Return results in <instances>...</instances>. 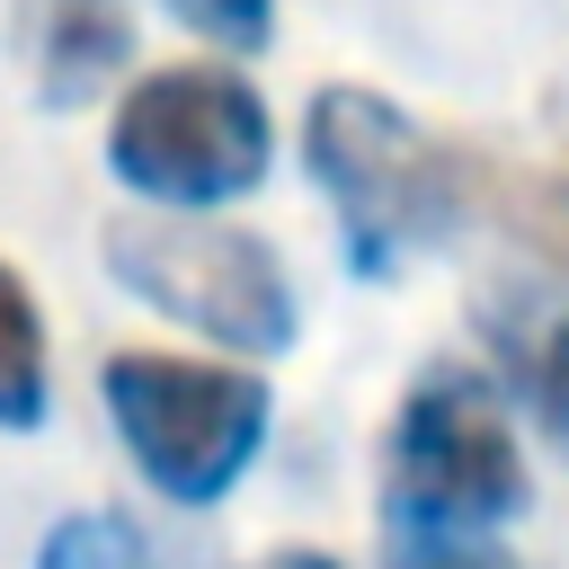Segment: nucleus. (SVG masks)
Segmentation results:
<instances>
[{"label": "nucleus", "mask_w": 569, "mask_h": 569, "mask_svg": "<svg viewBox=\"0 0 569 569\" xmlns=\"http://www.w3.org/2000/svg\"><path fill=\"white\" fill-rule=\"evenodd\" d=\"M302 160H311V178L338 213V249L365 284L445 249L471 204V160L445 133H427L409 107H391L382 89H356V80H329L311 98Z\"/></svg>", "instance_id": "1"}, {"label": "nucleus", "mask_w": 569, "mask_h": 569, "mask_svg": "<svg viewBox=\"0 0 569 569\" xmlns=\"http://www.w3.org/2000/svg\"><path fill=\"white\" fill-rule=\"evenodd\" d=\"M525 498L533 480L507 391L453 356L418 365L382 427V533H507Z\"/></svg>", "instance_id": "2"}, {"label": "nucleus", "mask_w": 569, "mask_h": 569, "mask_svg": "<svg viewBox=\"0 0 569 569\" xmlns=\"http://www.w3.org/2000/svg\"><path fill=\"white\" fill-rule=\"evenodd\" d=\"M98 400L133 453V471L169 507H222L258 445H267V382L249 365H204V356H160V347H116L98 365Z\"/></svg>", "instance_id": "3"}, {"label": "nucleus", "mask_w": 569, "mask_h": 569, "mask_svg": "<svg viewBox=\"0 0 569 569\" xmlns=\"http://www.w3.org/2000/svg\"><path fill=\"white\" fill-rule=\"evenodd\" d=\"M98 258L142 311H160V320H178V329H196L249 365L284 356L302 338L293 276L258 231H231L204 213H116L98 231Z\"/></svg>", "instance_id": "4"}, {"label": "nucleus", "mask_w": 569, "mask_h": 569, "mask_svg": "<svg viewBox=\"0 0 569 569\" xmlns=\"http://www.w3.org/2000/svg\"><path fill=\"white\" fill-rule=\"evenodd\" d=\"M267 160H276L267 98L222 62L142 71L107 124V169L151 213H213V204L249 196L267 178Z\"/></svg>", "instance_id": "5"}, {"label": "nucleus", "mask_w": 569, "mask_h": 569, "mask_svg": "<svg viewBox=\"0 0 569 569\" xmlns=\"http://www.w3.org/2000/svg\"><path fill=\"white\" fill-rule=\"evenodd\" d=\"M480 347H489V373L498 391L533 418V436L569 462V311L533 284H498L480 302Z\"/></svg>", "instance_id": "6"}, {"label": "nucleus", "mask_w": 569, "mask_h": 569, "mask_svg": "<svg viewBox=\"0 0 569 569\" xmlns=\"http://www.w3.org/2000/svg\"><path fill=\"white\" fill-rule=\"evenodd\" d=\"M133 62V9L124 0H36V98L53 116L89 107Z\"/></svg>", "instance_id": "7"}, {"label": "nucleus", "mask_w": 569, "mask_h": 569, "mask_svg": "<svg viewBox=\"0 0 569 569\" xmlns=\"http://www.w3.org/2000/svg\"><path fill=\"white\" fill-rule=\"evenodd\" d=\"M53 409V356H44V311L27 276L0 258V436H36Z\"/></svg>", "instance_id": "8"}, {"label": "nucleus", "mask_w": 569, "mask_h": 569, "mask_svg": "<svg viewBox=\"0 0 569 569\" xmlns=\"http://www.w3.org/2000/svg\"><path fill=\"white\" fill-rule=\"evenodd\" d=\"M498 222L542 276L569 284V178H507L498 187Z\"/></svg>", "instance_id": "9"}, {"label": "nucleus", "mask_w": 569, "mask_h": 569, "mask_svg": "<svg viewBox=\"0 0 569 569\" xmlns=\"http://www.w3.org/2000/svg\"><path fill=\"white\" fill-rule=\"evenodd\" d=\"M36 569H142V525L116 507H71L36 542Z\"/></svg>", "instance_id": "10"}, {"label": "nucleus", "mask_w": 569, "mask_h": 569, "mask_svg": "<svg viewBox=\"0 0 569 569\" xmlns=\"http://www.w3.org/2000/svg\"><path fill=\"white\" fill-rule=\"evenodd\" d=\"M382 569H516L507 533H382Z\"/></svg>", "instance_id": "11"}, {"label": "nucleus", "mask_w": 569, "mask_h": 569, "mask_svg": "<svg viewBox=\"0 0 569 569\" xmlns=\"http://www.w3.org/2000/svg\"><path fill=\"white\" fill-rule=\"evenodd\" d=\"M169 18L222 53H267V36H276V0H169Z\"/></svg>", "instance_id": "12"}, {"label": "nucleus", "mask_w": 569, "mask_h": 569, "mask_svg": "<svg viewBox=\"0 0 569 569\" xmlns=\"http://www.w3.org/2000/svg\"><path fill=\"white\" fill-rule=\"evenodd\" d=\"M258 569H347V560H329V551H267Z\"/></svg>", "instance_id": "13"}]
</instances>
